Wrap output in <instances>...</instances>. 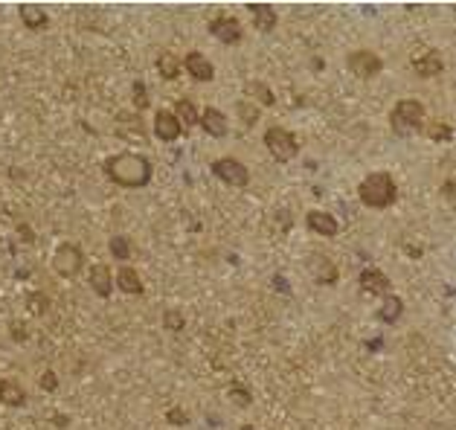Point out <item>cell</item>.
Returning <instances> with one entry per match:
<instances>
[{"label":"cell","instance_id":"6da1fadb","mask_svg":"<svg viewBox=\"0 0 456 430\" xmlns=\"http://www.w3.org/2000/svg\"><path fill=\"white\" fill-rule=\"evenodd\" d=\"M105 175L116 183V186H125V189H142L152 183L154 175V166L149 157L134 154V152H119L111 154L105 160Z\"/></svg>","mask_w":456,"mask_h":430},{"label":"cell","instance_id":"7a4b0ae2","mask_svg":"<svg viewBox=\"0 0 456 430\" xmlns=\"http://www.w3.org/2000/svg\"><path fill=\"white\" fill-rule=\"evenodd\" d=\"M357 195H361V201L366 207H372V209H387L398 198V186H395L393 175H387V172H372L369 178H364L361 186H357Z\"/></svg>","mask_w":456,"mask_h":430},{"label":"cell","instance_id":"3957f363","mask_svg":"<svg viewBox=\"0 0 456 430\" xmlns=\"http://www.w3.org/2000/svg\"><path fill=\"white\" fill-rule=\"evenodd\" d=\"M424 105L416 102V99H404L393 108V131L398 137H407V134H416L421 125H424Z\"/></svg>","mask_w":456,"mask_h":430},{"label":"cell","instance_id":"277c9868","mask_svg":"<svg viewBox=\"0 0 456 430\" xmlns=\"http://www.w3.org/2000/svg\"><path fill=\"white\" fill-rule=\"evenodd\" d=\"M265 146H268V152L273 154V160H276V163H288V160H294V157H297V152H300L294 134H291V131H285V128H279V125H273V128H268V131H265Z\"/></svg>","mask_w":456,"mask_h":430},{"label":"cell","instance_id":"5b68a950","mask_svg":"<svg viewBox=\"0 0 456 430\" xmlns=\"http://www.w3.org/2000/svg\"><path fill=\"white\" fill-rule=\"evenodd\" d=\"M53 268H56L58 276L73 279V276L85 268V250H82L79 245H73V242L58 245V250H56V256H53Z\"/></svg>","mask_w":456,"mask_h":430},{"label":"cell","instance_id":"8992f818","mask_svg":"<svg viewBox=\"0 0 456 430\" xmlns=\"http://www.w3.org/2000/svg\"><path fill=\"white\" fill-rule=\"evenodd\" d=\"M212 175L224 180L227 186H235V189H245L250 183V172H247V166L245 163H238L235 157H221V160H215L212 163Z\"/></svg>","mask_w":456,"mask_h":430},{"label":"cell","instance_id":"52a82bcc","mask_svg":"<svg viewBox=\"0 0 456 430\" xmlns=\"http://www.w3.org/2000/svg\"><path fill=\"white\" fill-rule=\"evenodd\" d=\"M346 64H349L352 73L361 76V79H375L381 70H383V61H381L372 50H357V53H352V56L346 59Z\"/></svg>","mask_w":456,"mask_h":430},{"label":"cell","instance_id":"ba28073f","mask_svg":"<svg viewBox=\"0 0 456 430\" xmlns=\"http://www.w3.org/2000/svg\"><path fill=\"white\" fill-rule=\"evenodd\" d=\"M209 35L218 38L221 44H238L242 41V23L235 18H215L209 23Z\"/></svg>","mask_w":456,"mask_h":430},{"label":"cell","instance_id":"9c48e42d","mask_svg":"<svg viewBox=\"0 0 456 430\" xmlns=\"http://www.w3.org/2000/svg\"><path fill=\"white\" fill-rule=\"evenodd\" d=\"M180 123H178V116H175V111H157L154 113V134H157V140H163V142H175L178 137H180Z\"/></svg>","mask_w":456,"mask_h":430},{"label":"cell","instance_id":"30bf717a","mask_svg":"<svg viewBox=\"0 0 456 430\" xmlns=\"http://www.w3.org/2000/svg\"><path fill=\"white\" fill-rule=\"evenodd\" d=\"M183 67L189 70V76L195 82H212L215 79V67H212V61L204 53H189L183 59Z\"/></svg>","mask_w":456,"mask_h":430},{"label":"cell","instance_id":"8fae6325","mask_svg":"<svg viewBox=\"0 0 456 430\" xmlns=\"http://www.w3.org/2000/svg\"><path fill=\"white\" fill-rule=\"evenodd\" d=\"M305 224H308V230H311V233H320V235H326V238L338 235V219H334L331 212L311 209V212L305 215Z\"/></svg>","mask_w":456,"mask_h":430},{"label":"cell","instance_id":"7c38bea8","mask_svg":"<svg viewBox=\"0 0 456 430\" xmlns=\"http://www.w3.org/2000/svg\"><path fill=\"white\" fill-rule=\"evenodd\" d=\"M201 128H204L209 137H227V131H230L227 116H224L218 108H204V111H201Z\"/></svg>","mask_w":456,"mask_h":430},{"label":"cell","instance_id":"4fadbf2b","mask_svg":"<svg viewBox=\"0 0 456 430\" xmlns=\"http://www.w3.org/2000/svg\"><path fill=\"white\" fill-rule=\"evenodd\" d=\"M90 288L102 300H108L113 294V274H111L108 265H93L90 268Z\"/></svg>","mask_w":456,"mask_h":430},{"label":"cell","instance_id":"5bb4252c","mask_svg":"<svg viewBox=\"0 0 456 430\" xmlns=\"http://www.w3.org/2000/svg\"><path fill=\"white\" fill-rule=\"evenodd\" d=\"M361 291H364V294H378V297H383V294H390V279L383 276L381 271L366 268V271H361Z\"/></svg>","mask_w":456,"mask_h":430},{"label":"cell","instance_id":"9a60e30c","mask_svg":"<svg viewBox=\"0 0 456 430\" xmlns=\"http://www.w3.org/2000/svg\"><path fill=\"white\" fill-rule=\"evenodd\" d=\"M0 404H6V407H23V404H27V393H23L18 381H12V378L0 381Z\"/></svg>","mask_w":456,"mask_h":430},{"label":"cell","instance_id":"2e32d148","mask_svg":"<svg viewBox=\"0 0 456 430\" xmlns=\"http://www.w3.org/2000/svg\"><path fill=\"white\" fill-rule=\"evenodd\" d=\"M413 70L421 76V79H430V76H439L445 64H442V56L439 53H424L419 59H413Z\"/></svg>","mask_w":456,"mask_h":430},{"label":"cell","instance_id":"e0dca14e","mask_svg":"<svg viewBox=\"0 0 456 430\" xmlns=\"http://www.w3.org/2000/svg\"><path fill=\"white\" fill-rule=\"evenodd\" d=\"M18 12H20V20L27 23L30 30H44L47 23H50V15H47V9L38 6V4H23Z\"/></svg>","mask_w":456,"mask_h":430},{"label":"cell","instance_id":"ac0fdd59","mask_svg":"<svg viewBox=\"0 0 456 430\" xmlns=\"http://www.w3.org/2000/svg\"><path fill=\"white\" fill-rule=\"evenodd\" d=\"M113 285H119V291H125V294H142V279L134 268H119L116 276H113Z\"/></svg>","mask_w":456,"mask_h":430},{"label":"cell","instance_id":"d6986e66","mask_svg":"<svg viewBox=\"0 0 456 430\" xmlns=\"http://www.w3.org/2000/svg\"><path fill=\"white\" fill-rule=\"evenodd\" d=\"M175 116H178L180 128H195V125L201 123V113H198V108L192 105L189 99H180V102L175 105Z\"/></svg>","mask_w":456,"mask_h":430},{"label":"cell","instance_id":"ffe728a7","mask_svg":"<svg viewBox=\"0 0 456 430\" xmlns=\"http://www.w3.org/2000/svg\"><path fill=\"white\" fill-rule=\"evenodd\" d=\"M250 15L256 20V30L271 32L276 27V9L273 6H250Z\"/></svg>","mask_w":456,"mask_h":430},{"label":"cell","instance_id":"44dd1931","mask_svg":"<svg viewBox=\"0 0 456 430\" xmlns=\"http://www.w3.org/2000/svg\"><path fill=\"white\" fill-rule=\"evenodd\" d=\"M157 70H160V76L163 79H178L180 76V61H178V56L175 53H160L157 56Z\"/></svg>","mask_w":456,"mask_h":430},{"label":"cell","instance_id":"7402d4cb","mask_svg":"<svg viewBox=\"0 0 456 430\" xmlns=\"http://www.w3.org/2000/svg\"><path fill=\"white\" fill-rule=\"evenodd\" d=\"M401 312H404V302L398 300V297H387L383 300V305H381V312H378V320L381 323H395L398 317H401Z\"/></svg>","mask_w":456,"mask_h":430},{"label":"cell","instance_id":"603a6c76","mask_svg":"<svg viewBox=\"0 0 456 430\" xmlns=\"http://www.w3.org/2000/svg\"><path fill=\"white\" fill-rule=\"evenodd\" d=\"M108 247H111V256H113L116 262H128V259H131V242H128L125 235H111Z\"/></svg>","mask_w":456,"mask_h":430},{"label":"cell","instance_id":"cb8c5ba5","mask_svg":"<svg viewBox=\"0 0 456 430\" xmlns=\"http://www.w3.org/2000/svg\"><path fill=\"white\" fill-rule=\"evenodd\" d=\"M27 308L32 314H47L50 312V300H47V294H41V291H32V294H27Z\"/></svg>","mask_w":456,"mask_h":430},{"label":"cell","instance_id":"d4e9b609","mask_svg":"<svg viewBox=\"0 0 456 430\" xmlns=\"http://www.w3.org/2000/svg\"><path fill=\"white\" fill-rule=\"evenodd\" d=\"M247 90L253 93V97H256L261 105H273V102H276V97L271 93V87H268V85H261V82H250V85H247Z\"/></svg>","mask_w":456,"mask_h":430},{"label":"cell","instance_id":"484cf974","mask_svg":"<svg viewBox=\"0 0 456 430\" xmlns=\"http://www.w3.org/2000/svg\"><path fill=\"white\" fill-rule=\"evenodd\" d=\"M230 398L238 404V407H250V404H253L250 390H247V387H242V384H233V387H230Z\"/></svg>","mask_w":456,"mask_h":430},{"label":"cell","instance_id":"4316f807","mask_svg":"<svg viewBox=\"0 0 456 430\" xmlns=\"http://www.w3.org/2000/svg\"><path fill=\"white\" fill-rule=\"evenodd\" d=\"M427 137L436 140V142H445V140L453 137V131H450V125H445V123H430V125H427Z\"/></svg>","mask_w":456,"mask_h":430},{"label":"cell","instance_id":"83f0119b","mask_svg":"<svg viewBox=\"0 0 456 430\" xmlns=\"http://www.w3.org/2000/svg\"><path fill=\"white\" fill-rule=\"evenodd\" d=\"M163 326L169 328V331H180V328L186 326V320H183V314H180V312H175V308H169V312L163 314Z\"/></svg>","mask_w":456,"mask_h":430},{"label":"cell","instance_id":"f1b7e54d","mask_svg":"<svg viewBox=\"0 0 456 430\" xmlns=\"http://www.w3.org/2000/svg\"><path fill=\"white\" fill-rule=\"evenodd\" d=\"M134 105L137 108H149V87L142 82H134Z\"/></svg>","mask_w":456,"mask_h":430},{"label":"cell","instance_id":"f546056e","mask_svg":"<svg viewBox=\"0 0 456 430\" xmlns=\"http://www.w3.org/2000/svg\"><path fill=\"white\" fill-rule=\"evenodd\" d=\"M238 113H242V123L245 125H256V119H259V111L247 102H238Z\"/></svg>","mask_w":456,"mask_h":430},{"label":"cell","instance_id":"4dcf8cb0","mask_svg":"<svg viewBox=\"0 0 456 430\" xmlns=\"http://www.w3.org/2000/svg\"><path fill=\"white\" fill-rule=\"evenodd\" d=\"M41 390H47V393L58 390V375H56V372H44V375H41Z\"/></svg>","mask_w":456,"mask_h":430},{"label":"cell","instance_id":"1f68e13d","mask_svg":"<svg viewBox=\"0 0 456 430\" xmlns=\"http://www.w3.org/2000/svg\"><path fill=\"white\" fill-rule=\"evenodd\" d=\"M166 419H169V424H178V427H180V424H186V422H189V416H186V413H183V410H180V407H172V410H169V413H166Z\"/></svg>","mask_w":456,"mask_h":430},{"label":"cell","instance_id":"d6a6232c","mask_svg":"<svg viewBox=\"0 0 456 430\" xmlns=\"http://www.w3.org/2000/svg\"><path fill=\"white\" fill-rule=\"evenodd\" d=\"M18 238H20V242H27V245H32V242H35L32 227H30V224H18Z\"/></svg>","mask_w":456,"mask_h":430},{"label":"cell","instance_id":"836d02e7","mask_svg":"<svg viewBox=\"0 0 456 430\" xmlns=\"http://www.w3.org/2000/svg\"><path fill=\"white\" fill-rule=\"evenodd\" d=\"M12 338H15L18 343H20V340H27V328H23V323H20V320H15V323H12Z\"/></svg>","mask_w":456,"mask_h":430},{"label":"cell","instance_id":"e575fe53","mask_svg":"<svg viewBox=\"0 0 456 430\" xmlns=\"http://www.w3.org/2000/svg\"><path fill=\"white\" fill-rule=\"evenodd\" d=\"M242 430H256V427H253V424H245V427H242Z\"/></svg>","mask_w":456,"mask_h":430}]
</instances>
